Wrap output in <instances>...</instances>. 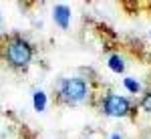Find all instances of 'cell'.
<instances>
[{"label": "cell", "mask_w": 151, "mask_h": 139, "mask_svg": "<svg viewBox=\"0 0 151 139\" xmlns=\"http://www.w3.org/2000/svg\"><path fill=\"white\" fill-rule=\"evenodd\" d=\"M32 55H35L32 46L24 38H12L4 48V57L8 60V65L14 69H26L32 60Z\"/></svg>", "instance_id": "6da1fadb"}, {"label": "cell", "mask_w": 151, "mask_h": 139, "mask_svg": "<svg viewBox=\"0 0 151 139\" xmlns=\"http://www.w3.org/2000/svg\"><path fill=\"white\" fill-rule=\"evenodd\" d=\"M58 97H60V101H65L69 105L83 103L89 97V85L85 79H79V77L63 79L58 85Z\"/></svg>", "instance_id": "7a4b0ae2"}, {"label": "cell", "mask_w": 151, "mask_h": 139, "mask_svg": "<svg viewBox=\"0 0 151 139\" xmlns=\"http://www.w3.org/2000/svg\"><path fill=\"white\" fill-rule=\"evenodd\" d=\"M101 111L107 117L121 119V117H127L131 113V103H129L127 97H123V95L109 93V95H105L103 101H101Z\"/></svg>", "instance_id": "3957f363"}, {"label": "cell", "mask_w": 151, "mask_h": 139, "mask_svg": "<svg viewBox=\"0 0 151 139\" xmlns=\"http://www.w3.org/2000/svg\"><path fill=\"white\" fill-rule=\"evenodd\" d=\"M52 18H55V22H57L63 30H67L70 26V8L65 6V4H57V6L52 8Z\"/></svg>", "instance_id": "277c9868"}, {"label": "cell", "mask_w": 151, "mask_h": 139, "mask_svg": "<svg viewBox=\"0 0 151 139\" xmlns=\"http://www.w3.org/2000/svg\"><path fill=\"white\" fill-rule=\"evenodd\" d=\"M107 65H109V69L113 71V73L121 75L125 71V58H123V55H119V53H113V55H109Z\"/></svg>", "instance_id": "5b68a950"}, {"label": "cell", "mask_w": 151, "mask_h": 139, "mask_svg": "<svg viewBox=\"0 0 151 139\" xmlns=\"http://www.w3.org/2000/svg\"><path fill=\"white\" fill-rule=\"evenodd\" d=\"M32 103H35V109L36 111H45L47 109V93L45 91H35V95H32Z\"/></svg>", "instance_id": "8992f818"}, {"label": "cell", "mask_w": 151, "mask_h": 139, "mask_svg": "<svg viewBox=\"0 0 151 139\" xmlns=\"http://www.w3.org/2000/svg\"><path fill=\"white\" fill-rule=\"evenodd\" d=\"M123 85H125V89H127L129 93H139L141 91L139 81H135V79H131V77H125V79H123Z\"/></svg>", "instance_id": "52a82bcc"}, {"label": "cell", "mask_w": 151, "mask_h": 139, "mask_svg": "<svg viewBox=\"0 0 151 139\" xmlns=\"http://www.w3.org/2000/svg\"><path fill=\"white\" fill-rule=\"evenodd\" d=\"M141 109H143L145 113H151V93L143 95V99H141Z\"/></svg>", "instance_id": "ba28073f"}, {"label": "cell", "mask_w": 151, "mask_h": 139, "mask_svg": "<svg viewBox=\"0 0 151 139\" xmlns=\"http://www.w3.org/2000/svg\"><path fill=\"white\" fill-rule=\"evenodd\" d=\"M111 139H123V137H121V133H113V135H111Z\"/></svg>", "instance_id": "9c48e42d"}, {"label": "cell", "mask_w": 151, "mask_h": 139, "mask_svg": "<svg viewBox=\"0 0 151 139\" xmlns=\"http://www.w3.org/2000/svg\"><path fill=\"white\" fill-rule=\"evenodd\" d=\"M0 22H2V14H0Z\"/></svg>", "instance_id": "30bf717a"}, {"label": "cell", "mask_w": 151, "mask_h": 139, "mask_svg": "<svg viewBox=\"0 0 151 139\" xmlns=\"http://www.w3.org/2000/svg\"><path fill=\"white\" fill-rule=\"evenodd\" d=\"M149 35H151V32H149Z\"/></svg>", "instance_id": "8fae6325"}]
</instances>
